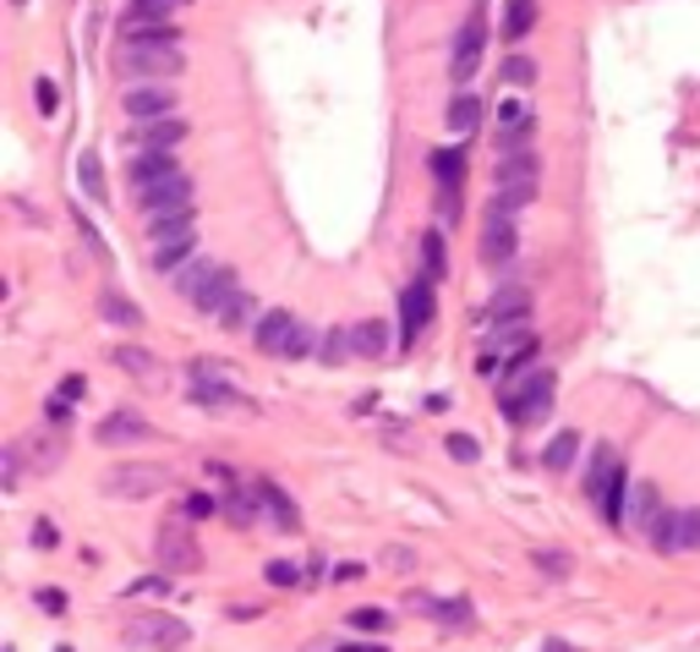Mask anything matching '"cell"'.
<instances>
[{
  "mask_svg": "<svg viewBox=\"0 0 700 652\" xmlns=\"http://www.w3.org/2000/svg\"><path fill=\"white\" fill-rule=\"evenodd\" d=\"M498 406H504L509 423L537 428V423L553 411V373H548V367H520V373H509V378L498 384Z\"/></svg>",
  "mask_w": 700,
  "mask_h": 652,
  "instance_id": "obj_2",
  "label": "cell"
},
{
  "mask_svg": "<svg viewBox=\"0 0 700 652\" xmlns=\"http://www.w3.org/2000/svg\"><path fill=\"white\" fill-rule=\"evenodd\" d=\"M531 559H537V565H542V570H548V576H569V559H563L559 548H537V554H531Z\"/></svg>",
  "mask_w": 700,
  "mask_h": 652,
  "instance_id": "obj_45",
  "label": "cell"
},
{
  "mask_svg": "<svg viewBox=\"0 0 700 652\" xmlns=\"http://www.w3.org/2000/svg\"><path fill=\"white\" fill-rule=\"evenodd\" d=\"M116 66L132 72L138 83H164V77L186 72V50H181V39H121Z\"/></svg>",
  "mask_w": 700,
  "mask_h": 652,
  "instance_id": "obj_3",
  "label": "cell"
},
{
  "mask_svg": "<svg viewBox=\"0 0 700 652\" xmlns=\"http://www.w3.org/2000/svg\"><path fill=\"white\" fill-rule=\"evenodd\" d=\"M77 181L88 186V197H94V203H105V170H99V160H94V154H83V164H77Z\"/></svg>",
  "mask_w": 700,
  "mask_h": 652,
  "instance_id": "obj_38",
  "label": "cell"
},
{
  "mask_svg": "<svg viewBox=\"0 0 700 652\" xmlns=\"http://www.w3.org/2000/svg\"><path fill=\"white\" fill-rule=\"evenodd\" d=\"M537 22V0H509V17H504V39H526Z\"/></svg>",
  "mask_w": 700,
  "mask_h": 652,
  "instance_id": "obj_36",
  "label": "cell"
},
{
  "mask_svg": "<svg viewBox=\"0 0 700 652\" xmlns=\"http://www.w3.org/2000/svg\"><path fill=\"white\" fill-rule=\"evenodd\" d=\"M351 626H356V631H389V614H384V609H356Z\"/></svg>",
  "mask_w": 700,
  "mask_h": 652,
  "instance_id": "obj_44",
  "label": "cell"
},
{
  "mask_svg": "<svg viewBox=\"0 0 700 652\" xmlns=\"http://www.w3.org/2000/svg\"><path fill=\"white\" fill-rule=\"evenodd\" d=\"M421 269L438 275V280H443V269H449V253H443V236H438V231L421 236Z\"/></svg>",
  "mask_w": 700,
  "mask_h": 652,
  "instance_id": "obj_37",
  "label": "cell"
},
{
  "mask_svg": "<svg viewBox=\"0 0 700 652\" xmlns=\"http://www.w3.org/2000/svg\"><path fill=\"white\" fill-rule=\"evenodd\" d=\"M504 77H509V83H531V77H537V66H531V61H520V55H509V61H504Z\"/></svg>",
  "mask_w": 700,
  "mask_h": 652,
  "instance_id": "obj_46",
  "label": "cell"
},
{
  "mask_svg": "<svg viewBox=\"0 0 700 652\" xmlns=\"http://www.w3.org/2000/svg\"><path fill=\"white\" fill-rule=\"evenodd\" d=\"M181 138H186V121H181V116L127 127V149H181Z\"/></svg>",
  "mask_w": 700,
  "mask_h": 652,
  "instance_id": "obj_24",
  "label": "cell"
},
{
  "mask_svg": "<svg viewBox=\"0 0 700 652\" xmlns=\"http://www.w3.org/2000/svg\"><path fill=\"white\" fill-rule=\"evenodd\" d=\"M214 269H219V264H208V258H186V264L175 269V291H181L186 302H197V297L208 291V280H214Z\"/></svg>",
  "mask_w": 700,
  "mask_h": 652,
  "instance_id": "obj_30",
  "label": "cell"
},
{
  "mask_svg": "<svg viewBox=\"0 0 700 652\" xmlns=\"http://www.w3.org/2000/svg\"><path fill=\"white\" fill-rule=\"evenodd\" d=\"M252 345H258L263 356H284V362H301V356H312V351H317L312 329L301 324L295 313H284V308L263 313V319L252 324Z\"/></svg>",
  "mask_w": 700,
  "mask_h": 652,
  "instance_id": "obj_5",
  "label": "cell"
},
{
  "mask_svg": "<svg viewBox=\"0 0 700 652\" xmlns=\"http://www.w3.org/2000/svg\"><path fill=\"white\" fill-rule=\"evenodd\" d=\"M138 209L148 225H159V220H186V214H197V203H192V175L181 170V175H170V181H153V186H138Z\"/></svg>",
  "mask_w": 700,
  "mask_h": 652,
  "instance_id": "obj_8",
  "label": "cell"
},
{
  "mask_svg": "<svg viewBox=\"0 0 700 652\" xmlns=\"http://www.w3.org/2000/svg\"><path fill=\"white\" fill-rule=\"evenodd\" d=\"M515 247H520V236H515V214L487 209V220H482V264H487V269H504V264L515 258Z\"/></svg>",
  "mask_w": 700,
  "mask_h": 652,
  "instance_id": "obj_17",
  "label": "cell"
},
{
  "mask_svg": "<svg viewBox=\"0 0 700 652\" xmlns=\"http://www.w3.org/2000/svg\"><path fill=\"white\" fill-rule=\"evenodd\" d=\"M498 192H493V209H504V214H520L531 197H537V181H542V160L531 154V149H504V160H498Z\"/></svg>",
  "mask_w": 700,
  "mask_h": 652,
  "instance_id": "obj_4",
  "label": "cell"
},
{
  "mask_svg": "<svg viewBox=\"0 0 700 652\" xmlns=\"http://www.w3.org/2000/svg\"><path fill=\"white\" fill-rule=\"evenodd\" d=\"M192 642V626L175 614H132L127 620V648L142 652H181Z\"/></svg>",
  "mask_w": 700,
  "mask_h": 652,
  "instance_id": "obj_9",
  "label": "cell"
},
{
  "mask_svg": "<svg viewBox=\"0 0 700 652\" xmlns=\"http://www.w3.org/2000/svg\"><path fill=\"white\" fill-rule=\"evenodd\" d=\"M186 526H192L186 515L159 526V537H153V559H159V570H175V576L203 570V548H197V537H192Z\"/></svg>",
  "mask_w": 700,
  "mask_h": 652,
  "instance_id": "obj_10",
  "label": "cell"
},
{
  "mask_svg": "<svg viewBox=\"0 0 700 652\" xmlns=\"http://www.w3.org/2000/svg\"><path fill=\"white\" fill-rule=\"evenodd\" d=\"M531 356H537V329H531V319L482 324V356H476V367H482L487 378H509V373H520Z\"/></svg>",
  "mask_w": 700,
  "mask_h": 652,
  "instance_id": "obj_1",
  "label": "cell"
},
{
  "mask_svg": "<svg viewBox=\"0 0 700 652\" xmlns=\"http://www.w3.org/2000/svg\"><path fill=\"white\" fill-rule=\"evenodd\" d=\"M181 515H186V521H208V515H219V499H208V493H186V499H181Z\"/></svg>",
  "mask_w": 700,
  "mask_h": 652,
  "instance_id": "obj_39",
  "label": "cell"
},
{
  "mask_svg": "<svg viewBox=\"0 0 700 652\" xmlns=\"http://www.w3.org/2000/svg\"><path fill=\"white\" fill-rule=\"evenodd\" d=\"M55 543H61L55 521H33V548H55Z\"/></svg>",
  "mask_w": 700,
  "mask_h": 652,
  "instance_id": "obj_47",
  "label": "cell"
},
{
  "mask_svg": "<svg viewBox=\"0 0 700 652\" xmlns=\"http://www.w3.org/2000/svg\"><path fill=\"white\" fill-rule=\"evenodd\" d=\"M258 504H263V515L280 526V532H301V515H295V499L274 483V478H258Z\"/></svg>",
  "mask_w": 700,
  "mask_h": 652,
  "instance_id": "obj_25",
  "label": "cell"
},
{
  "mask_svg": "<svg viewBox=\"0 0 700 652\" xmlns=\"http://www.w3.org/2000/svg\"><path fill=\"white\" fill-rule=\"evenodd\" d=\"M121 110L132 116V127H142V121H170V116H181V99H175L170 83H132V88L121 94Z\"/></svg>",
  "mask_w": 700,
  "mask_h": 652,
  "instance_id": "obj_14",
  "label": "cell"
},
{
  "mask_svg": "<svg viewBox=\"0 0 700 652\" xmlns=\"http://www.w3.org/2000/svg\"><path fill=\"white\" fill-rule=\"evenodd\" d=\"M110 362H116L121 373H132L142 389H164V384H170V367H164L153 351H142V345H116V351H110Z\"/></svg>",
  "mask_w": 700,
  "mask_h": 652,
  "instance_id": "obj_20",
  "label": "cell"
},
{
  "mask_svg": "<svg viewBox=\"0 0 700 652\" xmlns=\"http://www.w3.org/2000/svg\"><path fill=\"white\" fill-rule=\"evenodd\" d=\"M33 94H39V110H44V116H55V105H61V94H55V83H39Z\"/></svg>",
  "mask_w": 700,
  "mask_h": 652,
  "instance_id": "obj_49",
  "label": "cell"
},
{
  "mask_svg": "<svg viewBox=\"0 0 700 652\" xmlns=\"http://www.w3.org/2000/svg\"><path fill=\"white\" fill-rule=\"evenodd\" d=\"M61 652H66V648H61Z\"/></svg>",
  "mask_w": 700,
  "mask_h": 652,
  "instance_id": "obj_54",
  "label": "cell"
},
{
  "mask_svg": "<svg viewBox=\"0 0 700 652\" xmlns=\"http://www.w3.org/2000/svg\"><path fill=\"white\" fill-rule=\"evenodd\" d=\"M574 456H580V434H574V428H563V434H553V439H548L542 467H548V472H569V467H574Z\"/></svg>",
  "mask_w": 700,
  "mask_h": 652,
  "instance_id": "obj_31",
  "label": "cell"
},
{
  "mask_svg": "<svg viewBox=\"0 0 700 652\" xmlns=\"http://www.w3.org/2000/svg\"><path fill=\"white\" fill-rule=\"evenodd\" d=\"M186 378H192V395H197L203 406H247V395L236 389V378H241V367H236V362L197 356V362L186 367Z\"/></svg>",
  "mask_w": 700,
  "mask_h": 652,
  "instance_id": "obj_7",
  "label": "cell"
},
{
  "mask_svg": "<svg viewBox=\"0 0 700 652\" xmlns=\"http://www.w3.org/2000/svg\"><path fill=\"white\" fill-rule=\"evenodd\" d=\"M438 313V291H432V275H417L406 291H400V345H417L427 324Z\"/></svg>",
  "mask_w": 700,
  "mask_h": 652,
  "instance_id": "obj_13",
  "label": "cell"
},
{
  "mask_svg": "<svg viewBox=\"0 0 700 652\" xmlns=\"http://www.w3.org/2000/svg\"><path fill=\"white\" fill-rule=\"evenodd\" d=\"M83 389H88V378H77V373H72V378H66V384H61V389H55V395H61V400H77V395H83Z\"/></svg>",
  "mask_w": 700,
  "mask_h": 652,
  "instance_id": "obj_50",
  "label": "cell"
},
{
  "mask_svg": "<svg viewBox=\"0 0 700 652\" xmlns=\"http://www.w3.org/2000/svg\"><path fill=\"white\" fill-rule=\"evenodd\" d=\"M542 652H569V648H563V642H553V648H542Z\"/></svg>",
  "mask_w": 700,
  "mask_h": 652,
  "instance_id": "obj_53",
  "label": "cell"
},
{
  "mask_svg": "<svg viewBox=\"0 0 700 652\" xmlns=\"http://www.w3.org/2000/svg\"><path fill=\"white\" fill-rule=\"evenodd\" d=\"M99 313H105L110 324H121V329H142V308L138 302H127V297H116V291H99Z\"/></svg>",
  "mask_w": 700,
  "mask_h": 652,
  "instance_id": "obj_33",
  "label": "cell"
},
{
  "mask_svg": "<svg viewBox=\"0 0 700 652\" xmlns=\"http://www.w3.org/2000/svg\"><path fill=\"white\" fill-rule=\"evenodd\" d=\"M148 236H153V269H164V275H175L186 258H197V214H186V220H159V225H148Z\"/></svg>",
  "mask_w": 700,
  "mask_h": 652,
  "instance_id": "obj_6",
  "label": "cell"
},
{
  "mask_svg": "<svg viewBox=\"0 0 700 652\" xmlns=\"http://www.w3.org/2000/svg\"><path fill=\"white\" fill-rule=\"evenodd\" d=\"M39 609H44V614H66V592H61V587H44V592H39Z\"/></svg>",
  "mask_w": 700,
  "mask_h": 652,
  "instance_id": "obj_48",
  "label": "cell"
},
{
  "mask_svg": "<svg viewBox=\"0 0 700 652\" xmlns=\"http://www.w3.org/2000/svg\"><path fill=\"white\" fill-rule=\"evenodd\" d=\"M197 313H208V319H219V324H241L247 319V308H252V297L241 291V280H236V269H214V280H208V291L192 302Z\"/></svg>",
  "mask_w": 700,
  "mask_h": 652,
  "instance_id": "obj_11",
  "label": "cell"
},
{
  "mask_svg": "<svg viewBox=\"0 0 700 652\" xmlns=\"http://www.w3.org/2000/svg\"><path fill=\"white\" fill-rule=\"evenodd\" d=\"M148 434H153V423H148L142 411H132V406H116V411L94 428L99 445H138V439H148Z\"/></svg>",
  "mask_w": 700,
  "mask_h": 652,
  "instance_id": "obj_22",
  "label": "cell"
},
{
  "mask_svg": "<svg viewBox=\"0 0 700 652\" xmlns=\"http://www.w3.org/2000/svg\"><path fill=\"white\" fill-rule=\"evenodd\" d=\"M351 340H356V356H384V351H389V324L367 319V324L351 329Z\"/></svg>",
  "mask_w": 700,
  "mask_h": 652,
  "instance_id": "obj_34",
  "label": "cell"
},
{
  "mask_svg": "<svg viewBox=\"0 0 700 652\" xmlns=\"http://www.w3.org/2000/svg\"><path fill=\"white\" fill-rule=\"evenodd\" d=\"M219 510H225V521H230V526H252V521L263 515V504H258V489H252V493L230 489V493H225V504H219Z\"/></svg>",
  "mask_w": 700,
  "mask_h": 652,
  "instance_id": "obj_32",
  "label": "cell"
},
{
  "mask_svg": "<svg viewBox=\"0 0 700 652\" xmlns=\"http://www.w3.org/2000/svg\"><path fill=\"white\" fill-rule=\"evenodd\" d=\"M651 543L663 554H696L700 548V504H685V510H668L651 532Z\"/></svg>",
  "mask_w": 700,
  "mask_h": 652,
  "instance_id": "obj_16",
  "label": "cell"
},
{
  "mask_svg": "<svg viewBox=\"0 0 700 652\" xmlns=\"http://www.w3.org/2000/svg\"><path fill=\"white\" fill-rule=\"evenodd\" d=\"M181 6H192V0H132V17H170L175 22Z\"/></svg>",
  "mask_w": 700,
  "mask_h": 652,
  "instance_id": "obj_41",
  "label": "cell"
},
{
  "mask_svg": "<svg viewBox=\"0 0 700 652\" xmlns=\"http://www.w3.org/2000/svg\"><path fill=\"white\" fill-rule=\"evenodd\" d=\"M531 127H537V116H531L520 99H509V105L498 110V149H520V143L531 138Z\"/></svg>",
  "mask_w": 700,
  "mask_h": 652,
  "instance_id": "obj_28",
  "label": "cell"
},
{
  "mask_svg": "<svg viewBox=\"0 0 700 652\" xmlns=\"http://www.w3.org/2000/svg\"><path fill=\"white\" fill-rule=\"evenodd\" d=\"M263 576H269L274 587H301V581H306V565H290V559H274V565H269Z\"/></svg>",
  "mask_w": 700,
  "mask_h": 652,
  "instance_id": "obj_40",
  "label": "cell"
},
{
  "mask_svg": "<svg viewBox=\"0 0 700 652\" xmlns=\"http://www.w3.org/2000/svg\"><path fill=\"white\" fill-rule=\"evenodd\" d=\"M384 565H389V570H411V554H406V548H389V559H384Z\"/></svg>",
  "mask_w": 700,
  "mask_h": 652,
  "instance_id": "obj_51",
  "label": "cell"
},
{
  "mask_svg": "<svg viewBox=\"0 0 700 652\" xmlns=\"http://www.w3.org/2000/svg\"><path fill=\"white\" fill-rule=\"evenodd\" d=\"M432 181H438V197H443V220L460 214V181H465V149H438L432 154Z\"/></svg>",
  "mask_w": 700,
  "mask_h": 652,
  "instance_id": "obj_19",
  "label": "cell"
},
{
  "mask_svg": "<svg viewBox=\"0 0 700 652\" xmlns=\"http://www.w3.org/2000/svg\"><path fill=\"white\" fill-rule=\"evenodd\" d=\"M17 450H22V461H28L33 472H55V467L66 461V434L50 423V428H33V434H22V439H17Z\"/></svg>",
  "mask_w": 700,
  "mask_h": 652,
  "instance_id": "obj_18",
  "label": "cell"
},
{
  "mask_svg": "<svg viewBox=\"0 0 700 652\" xmlns=\"http://www.w3.org/2000/svg\"><path fill=\"white\" fill-rule=\"evenodd\" d=\"M164 592H170V581H164V576H142V581H132L121 598H164Z\"/></svg>",
  "mask_w": 700,
  "mask_h": 652,
  "instance_id": "obj_43",
  "label": "cell"
},
{
  "mask_svg": "<svg viewBox=\"0 0 700 652\" xmlns=\"http://www.w3.org/2000/svg\"><path fill=\"white\" fill-rule=\"evenodd\" d=\"M509 319H531V291H526V286H504V291L482 308L476 324H509Z\"/></svg>",
  "mask_w": 700,
  "mask_h": 652,
  "instance_id": "obj_27",
  "label": "cell"
},
{
  "mask_svg": "<svg viewBox=\"0 0 700 652\" xmlns=\"http://www.w3.org/2000/svg\"><path fill=\"white\" fill-rule=\"evenodd\" d=\"M618 472H624L618 450H613V445H596V450H591V467H585V499L596 504L602 493L613 489V478H618Z\"/></svg>",
  "mask_w": 700,
  "mask_h": 652,
  "instance_id": "obj_26",
  "label": "cell"
},
{
  "mask_svg": "<svg viewBox=\"0 0 700 652\" xmlns=\"http://www.w3.org/2000/svg\"><path fill=\"white\" fill-rule=\"evenodd\" d=\"M170 483H175V472L159 467V461H127V467H110L105 472V493H116V499H153V493H164Z\"/></svg>",
  "mask_w": 700,
  "mask_h": 652,
  "instance_id": "obj_12",
  "label": "cell"
},
{
  "mask_svg": "<svg viewBox=\"0 0 700 652\" xmlns=\"http://www.w3.org/2000/svg\"><path fill=\"white\" fill-rule=\"evenodd\" d=\"M170 175H181L175 149H132V160H127L132 192H138V186H153V181H170Z\"/></svg>",
  "mask_w": 700,
  "mask_h": 652,
  "instance_id": "obj_21",
  "label": "cell"
},
{
  "mask_svg": "<svg viewBox=\"0 0 700 652\" xmlns=\"http://www.w3.org/2000/svg\"><path fill=\"white\" fill-rule=\"evenodd\" d=\"M668 510H663V493L657 483H635L629 489V504H624V526H635V532H657V521H663Z\"/></svg>",
  "mask_w": 700,
  "mask_h": 652,
  "instance_id": "obj_23",
  "label": "cell"
},
{
  "mask_svg": "<svg viewBox=\"0 0 700 652\" xmlns=\"http://www.w3.org/2000/svg\"><path fill=\"white\" fill-rule=\"evenodd\" d=\"M449 127H454V132H476V127H482V99L460 94V99L449 105Z\"/></svg>",
  "mask_w": 700,
  "mask_h": 652,
  "instance_id": "obj_35",
  "label": "cell"
},
{
  "mask_svg": "<svg viewBox=\"0 0 700 652\" xmlns=\"http://www.w3.org/2000/svg\"><path fill=\"white\" fill-rule=\"evenodd\" d=\"M443 450H449L454 461H482V445H476L471 434H449V439H443Z\"/></svg>",
  "mask_w": 700,
  "mask_h": 652,
  "instance_id": "obj_42",
  "label": "cell"
},
{
  "mask_svg": "<svg viewBox=\"0 0 700 652\" xmlns=\"http://www.w3.org/2000/svg\"><path fill=\"white\" fill-rule=\"evenodd\" d=\"M482 50H487V22H482V11H471L465 28H460V39H454V55H449V77L460 88L482 72Z\"/></svg>",
  "mask_w": 700,
  "mask_h": 652,
  "instance_id": "obj_15",
  "label": "cell"
},
{
  "mask_svg": "<svg viewBox=\"0 0 700 652\" xmlns=\"http://www.w3.org/2000/svg\"><path fill=\"white\" fill-rule=\"evenodd\" d=\"M417 614L438 620V626H471V620H476V609H471L465 598H432V592L417 598Z\"/></svg>",
  "mask_w": 700,
  "mask_h": 652,
  "instance_id": "obj_29",
  "label": "cell"
},
{
  "mask_svg": "<svg viewBox=\"0 0 700 652\" xmlns=\"http://www.w3.org/2000/svg\"><path fill=\"white\" fill-rule=\"evenodd\" d=\"M340 652H384V648H362V642H345Z\"/></svg>",
  "mask_w": 700,
  "mask_h": 652,
  "instance_id": "obj_52",
  "label": "cell"
}]
</instances>
